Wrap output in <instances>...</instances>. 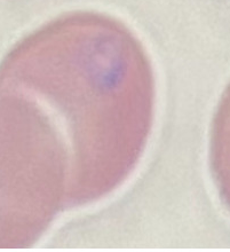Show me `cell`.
Here are the masks:
<instances>
[{
  "mask_svg": "<svg viewBox=\"0 0 230 252\" xmlns=\"http://www.w3.org/2000/svg\"><path fill=\"white\" fill-rule=\"evenodd\" d=\"M20 64L67 149V206L109 195L133 172L150 132L152 79L140 45L115 21L78 14L34 33Z\"/></svg>",
  "mask_w": 230,
  "mask_h": 252,
  "instance_id": "1",
  "label": "cell"
},
{
  "mask_svg": "<svg viewBox=\"0 0 230 252\" xmlns=\"http://www.w3.org/2000/svg\"><path fill=\"white\" fill-rule=\"evenodd\" d=\"M211 164L221 197L230 209V85L224 94L214 118Z\"/></svg>",
  "mask_w": 230,
  "mask_h": 252,
  "instance_id": "2",
  "label": "cell"
}]
</instances>
